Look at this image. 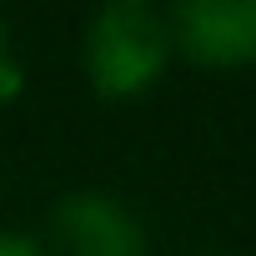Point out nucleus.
I'll return each instance as SVG.
<instances>
[{
	"instance_id": "1",
	"label": "nucleus",
	"mask_w": 256,
	"mask_h": 256,
	"mask_svg": "<svg viewBox=\"0 0 256 256\" xmlns=\"http://www.w3.org/2000/svg\"><path fill=\"white\" fill-rule=\"evenodd\" d=\"M171 60V26L146 0H116L86 26V76L96 96L131 100L146 96Z\"/></svg>"
},
{
	"instance_id": "2",
	"label": "nucleus",
	"mask_w": 256,
	"mask_h": 256,
	"mask_svg": "<svg viewBox=\"0 0 256 256\" xmlns=\"http://www.w3.org/2000/svg\"><path fill=\"white\" fill-rule=\"evenodd\" d=\"M171 46L201 66H251L256 60V0H186L166 16Z\"/></svg>"
},
{
	"instance_id": "3",
	"label": "nucleus",
	"mask_w": 256,
	"mask_h": 256,
	"mask_svg": "<svg viewBox=\"0 0 256 256\" xmlns=\"http://www.w3.org/2000/svg\"><path fill=\"white\" fill-rule=\"evenodd\" d=\"M56 241L70 256H146V231L110 191H70L60 196L56 216Z\"/></svg>"
},
{
	"instance_id": "4",
	"label": "nucleus",
	"mask_w": 256,
	"mask_h": 256,
	"mask_svg": "<svg viewBox=\"0 0 256 256\" xmlns=\"http://www.w3.org/2000/svg\"><path fill=\"white\" fill-rule=\"evenodd\" d=\"M0 256H46V246L26 231H0Z\"/></svg>"
},
{
	"instance_id": "5",
	"label": "nucleus",
	"mask_w": 256,
	"mask_h": 256,
	"mask_svg": "<svg viewBox=\"0 0 256 256\" xmlns=\"http://www.w3.org/2000/svg\"><path fill=\"white\" fill-rule=\"evenodd\" d=\"M26 90V76H20V66L6 56V60H0V100H16Z\"/></svg>"
},
{
	"instance_id": "6",
	"label": "nucleus",
	"mask_w": 256,
	"mask_h": 256,
	"mask_svg": "<svg viewBox=\"0 0 256 256\" xmlns=\"http://www.w3.org/2000/svg\"><path fill=\"white\" fill-rule=\"evenodd\" d=\"M0 60H6V26H0Z\"/></svg>"
}]
</instances>
